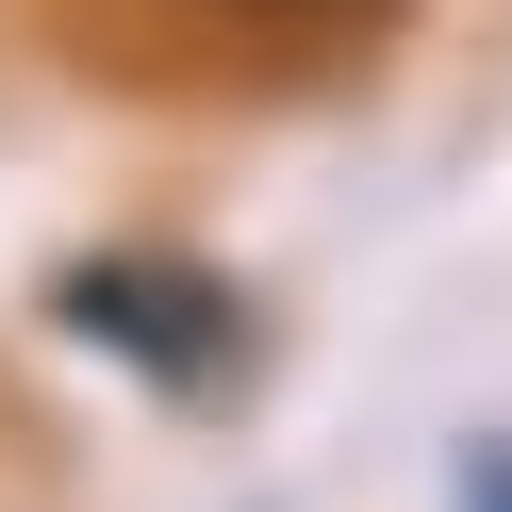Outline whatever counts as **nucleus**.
<instances>
[{
    "label": "nucleus",
    "mask_w": 512,
    "mask_h": 512,
    "mask_svg": "<svg viewBox=\"0 0 512 512\" xmlns=\"http://www.w3.org/2000/svg\"><path fill=\"white\" fill-rule=\"evenodd\" d=\"M50 331L100 347L116 380H149V397H232L248 380V298L215 265H182V248H100V265L50 281Z\"/></svg>",
    "instance_id": "nucleus-1"
},
{
    "label": "nucleus",
    "mask_w": 512,
    "mask_h": 512,
    "mask_svg": "<svg viewBox=\"0 0 512 512\" xmlns=\"http://www.w3.org/2000/svg\"><path fill=\"white\" fill-rule=\"evenodd\" d=\"M446 512H512V430H463V446H446Z\"/></svg>",
    "instance_id": "nucleus-3"
},
{
    "label": "nucleus",
    "mask_w": 512,
    "mask_h": 512,
    "mask_svg": "<svg viewBox=\"0 0 512 512\" xmlns=\"http://www.w3.org/2000/svg\"><path fill=\"white\" fill-rule=\"evenodd\" d=\"M199 17H232V34H380L397 0H199Z\"/></svg>",
    "instance_id": "nucleus-2"
}]
</instances>
